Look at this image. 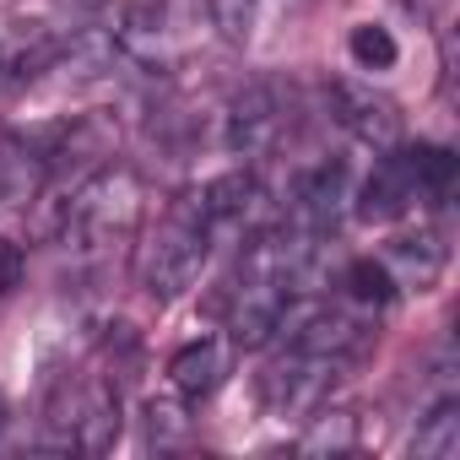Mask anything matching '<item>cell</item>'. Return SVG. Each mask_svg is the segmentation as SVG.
Here are the masks:
<instances>
[{
    "label": "cell",
    "instance_id": "6da1fadb",
    "mask_svg": "<svg viewBox=\"0 0 460 460\" xmlns=\"http://www.w3.org/2000/svg\"><path fill=\"white\" fill-rule=\"evenodd\" d=\"M211 244H217V234H211V222H206L200 190H184V195L163 211V222L152 227V239H146L141 255H136V277H141L146 298L173 304L184 288H195V277H200Z\"/></svg>",
    "mask_w": 460,
    "mask_h": 460
},
{
    "label": "cell",
    "instance_id": "7a4b0ae2",
    "mask_svg": "<svg viewBox=\"0 0 460 460\" xmlns=\"http://www.w3.org/2000/svg\"><path fill=\"white\" fill-rule=\"evenodd\" d=\"M141 179L130 168H98L87 173L71 200H66V222H60V239L82 255H103L125 239H136V227H141Z\"/></svg>",
    "mask_w": 460,
    "mask_h": 460
},
{
    "label": "cell",
    "instance_id": "3957f363",
    "mask_svg": "<svg viewBox=\"0 0 460 460\" xmlns=\"http://www.w3.org/2000/svg\"><path fill=\"white\" fill-rule=\"evenodd\" d=\"M331 119L352 136V141H363V146H374V152H390V146H401V130H406V119H401V103L390 98V93H379V87H368V82H331Z\"/></svg>",
    "mask_w": 460,
    "mask_h": 460
},
{
    "label": "cell",
    "instance_id": "277c9868",
    "mask_svg": "<svg viewBox=\"0 0 460 460\" xmlns=\"http://www.w3.org/2000/svg\"><path fill=\"white\" fill-rule=\"evenodd\" d=\"M277 331L288 336V347L314 352V358H331V363H347L368 341V325L352 309H331V304H293V309H282V325Z\"/></svg>",
    "mask_w": 460,
    "mask_h": 460
},
{
    "label": "cell",
    "instance_id": "5b68a950",
    "mask_svg": "<svg viewBox=\"0 0 460 460\" xmlns=\"http://www.w3.org/2000/svg\"><path fill=\"white\" fill-rule=\"evenodd\" d=\"M282 125H288L282 87L277 82H250V87L234 93V103H227V152L255 163L282 141Z\"/></svg>",
    "mask_w": 460,
    "mask_h": 460
},
{
    "label": "cell",
    "instance_id": "8992f818",
    "mask_svg": "<svg viewBox=\"0 0 460 460\" xmlns=\"http://www.w3.org/2000/svg\"><path fill=\"white\" fill-rule=\"evenodd\" d=\"M336 368H341V363H331V358H314V352L288 347V358H277V363L261 374V401H266V411H277V417L314 411V406L325 401Z\"/></svg>",
    "mask_w": 460,
    "mask_h": 460
},
{
    "label": "cell",
    "instance_id": "52a82bcc",
    "mask_svg": "<svg viewBox=\"0 0 460 460\" xmlns=\"http://www.w3.org/2000/svg\"><path fill=\"white\" fill-rule=\"evenodd\" d=\"M417 195L422 190H417V173L406 163V146H390V152L374 157V168H368V179L358 190V217L363 222H395V217H406L417 206Z\"/></svg>",
    "mask_w": 460,
    "mask_h": 460
},
{
    "label": "cell",
    "instance_id": "ba28073f",
    "mask_svg": "<svg viewBox=\"0 0 460 460\" xmlns=\"http://www.w3.org/2000/svg\"><path fill=\"white\" fill-rule=\"evenodd\" d=\"M341 206H347V163H320L298 184L293 227H298V234H309V239H325V234H336Z\"/></svg>",
    "mask_w": 460,
    "mask_h": 460
},
{
    "label": "cell",
    "instance_id": "9c48e42d",
    "mask_svg": "<svg viewBox=\"0 0 460 460\" xmlns=\"http://www.w3.org/2000/svg\"><path fill=\"white\" fill-rule=\"evenodd\" d=\"M200 206H206L211 234H250L266 195H261V179L239 168V173H222V179L200 184Z\"/></svg>",
    "mask_w": 460,
    "mask_h": 460
},
{
    "label": "cell",
    "instance_id": "30bf717a",
    "mask_svg": "<svg viewBox=\"0 0 460 460\" xmlns=\"http://www.w3.org/2000/svg\"><path fill=\"white\" fill-rule=\"evenodd\" d=\"M379 261H385V271L395 277L401 293H428L444 277V239L438 234H411V239H395Z\"/></svg>",
    "mask_w": 460,
    "mask_h": 460
},
{
    "label": "cell",
    "instance_id": "8fae6325",
    "mask_svg": "<svg viewBox=\"0 0 460 460\" xmlns=\"http://www.w3.org/2000/svg\"><path fill=\"white\" fill-rule=\"evenodd\" d=\"M114 438H119V390L109 379H98L71 411V444L87 455H103V449H114Z\"/></svg>",
    "mask_w": 460,
    "mask_h": 460
},
{
    "label": "cell",
    "instance_id": "7c38bea8",
    "mask_svg": "<svg viewBox=\"0 0 460 460\" xmlns=\"http://www.w3.org/2000/svg\"><path fill=\"white\" fill-rule=\"evenodd\" d=\"M55 60V39L39 28H12L0 33V98L22 93L28 82H39V71Z\"/></svg>",
    "mask_w": 460,
    "mask_h": 460
},
{
    "label": "cell",
    "instance_id": "4fadbf2b",
    "mask_svg": "<svg viewBox=\"0 0 460 460\" xmlns=\"http://www.w3.org/2000/svg\"><path fill=\"white\" fill-rule=\"evenodd\" d=\"M222 374H227V347H222L217 336H200V341L179 347L173 363H168V379H173V390H179L184 401L211 395V390L222 385Z\"/></svg>",
    "mask_w": 460,
    "mask_h": 460
},
{
    "label": "cell",
    "instance_id": "5bb4252c",
    "mask_svg": "<svg viewBox=\"0 0 460 460\" xmlns=\"http://www.w3.org/2000/svg\"><path fill=\"white\" fill-rule=\"evenodd\" d=\"M44 152L28 146L22 136H0V206H22L44 184Z\"/></svg>",
    "mask_w": 460,
    "mask_h": 460
},
{
    "label": "cell",
    "instance_id": "9a60e30c",
    "mask_svg": "<svg viewBox=\"0 0 460 460\" xmlns=\"http://www.w3.org/2000/svg\"><path fill=\"white\" fill-rule=\"evenodd\" d=\"M358 444H363V433H358V411H352V406H325V411H314L309 428H304V438H298L304 455H352Z\"/></svg>",
    "mask_w": 460,
    "mask_h": 460
},
{
    "label": "cell",
    "instance_id": "2e32d148",
    "mask_svg": "<svg viewBox=\"0 0 460 460\" xmlns=\"http://www.w3.org/2000/svg\"><path fill=\"white\" fill-rule=\"evenodd\" d=\"M411 455L417 460H455L460 455V401L444 395L411 433Z\"/></svg>",
    "mask_w": 460,
    "mask_h": 460
},
{
    "label": "cell",
    "instance_id": "e0dca14e",
    "mask_svg": "<svg viewBox=\"0 0 460 460\" xmlns=\"http://www.w3.org/2000/svg\"><path fill=\"white\" fill-rule=\"evenodd\" d=\"M341 293H347L358 309H390L401 288H395V277L385 271L379 255H358V261L341 266Z\"/></svg>",
    "mask_w": 460,
    "mask_h": 460
},
{
    "label": "cell",
    "instance_id": "ac0fdd59",
    "mask_svg": "<svg viewBox=\"0 0 460 460\" xmlns=\"http://www.w3.org/2000/svg\"><path fill=\"white\" fill-rule=\"evenodd\" d=\"M406 163H411L422 195H449V184H455V152H449V146L417 141V146H406Z\"/></svg>",
    "mask_w": 460,
    "mask_h": 460
},
{
    "label": "cell",
    "instance_id": "d6986e66",
    "mask_svg": "<svg viewBox=\"0 0 460 460\" xmlns=\"http://www.w3.org/2000/svg\"><path fill=\"white\" fill-rule=\"evenodd\" d=\"M211 12V28L222 44H244L255 33V17H261V0H206Z\"/></svg>",
    "mask_w": 460,
    "mask_h": 460
},
{
    "label": "cell",
    "instance_id": "ffe728a7",
    "mask_svg": "<svg viewBox=\"0 0 460 460\" xmlns=\"http://www.w3.org/2000/svg\"><path fill=\"white\" fill-rule=\"evenodd\" d=\"M347 49H352V60L363 66V71H390L395 66V39H390V28H379V22H358L352 28V39H347Z\"/></svg>",
    "mask_w": 460,
    "mask_h": 460
},
{
    "label": "cell",
    "instance_id": "44dd1931",
    "mask_svg": "<svg viewBox=\"0 0 460 460\" xmlns=\"http://www.w3.org/2000/svg\"><path fill=\"white\" fill-rule=\"evenodd\" d=\"M146 417H152V422H146V428H152V444H168V438H179V433H184V411H179V406H168V401H152V406H146Z\"/></svg>",
    "mask_w": 460,
    "mask_h": 460
},
{
    "label": "cell",
    "instance_id": "7402d4cb",
    "mask_svg": "<svg viewBox=\"0 0 460 460\" xmlns=\"http://www.w3.org/2000/svg\"><path fill=\"white\" fill-rule=\"evenodd\" d=\"M17 277H22V250L0 239V298H6V293L17 288Z\"/></svg>",
    "mask_w": 460,
    "mask_h": 460
}]
</instances>
